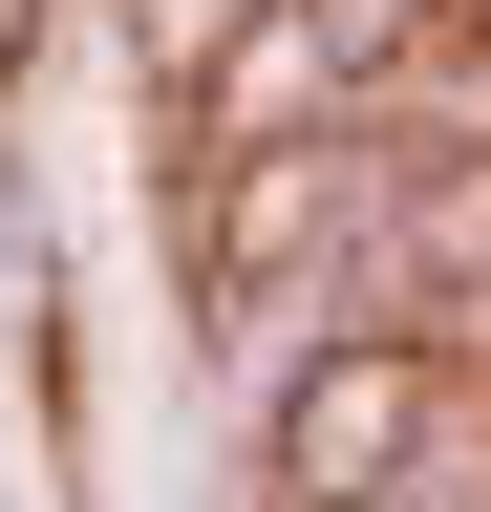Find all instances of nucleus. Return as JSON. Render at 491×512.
Instances as JSON below:
<instances>
[{"label": "nucleus", "instance_id": "1", "mask_svg": "<svg viewBox=\"0 0 491 512\" xmlns=\"http://www.w3.org/2000/svg\"><path fill=\"white\" fill-rule=\"evenodd\" d=\"M427 406H449V342H427L406 299L321 320L278 384H235V512H385V470L427 448Z\"/></svg>", "mask_w": 491, "mask_h": 512}, {"label": "nucleus", "instance_id": "2", "mask_svg": "<svg viewBox=\"0 0 491 512\" xmlns=\"http://www.w3.org/2000/svg\"><path fill=\"white\" fill-rule=\"evenodd\" d=\"M299 22L342 43V86H363V107H385L406 64H427V22H449V0H299Z\"/></svg>", "mask_w": 491, "mask_h": 512}, {"label": "nucleus", "instance_id": "3", "mask_svg": "<svg viewBox=\"0 0 491 512\" xmlns=\"http://www.w3.org/2000/svg\"><path fill=\"white\" fill-rule=\"evenodd\" d=\"M0 512H86V470H43V491H22V470H0Z\"/></svg>", "mask_w": 491, "mask_h": 512}]
</instances>
